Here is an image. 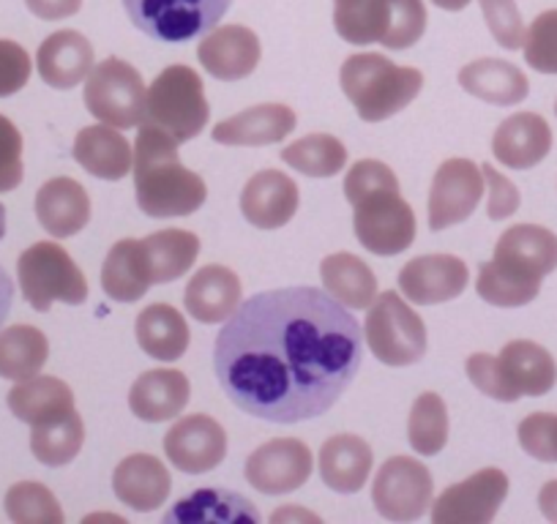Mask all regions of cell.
Here are the masks:
<instances>
[{
	"label": "cell",
	"mask_w": 557,
	"mask_h": 524,
	"mask_svg": "<svg viewBox=\"0 0 557 524\" xmlns=\"http://www.w3.org/2000/svg\"><path fill=\"white\" fill-rule=\"evenodd\" d=\"M36 66L50 88L72 90L88 79L94 68V47L77 30H58L41 41Z\"/></svg>",
	"instance_id": "cb8c5ba5"
},
{
	"label": "cell",
	"mask_w": 557,
	"mask_h": 524,
	"mask_svg": "<svg viewBox=\"0 0 557 524\" xmlns=\"http://www.w3.org/2000/svg\"><path fill=\"white\" fill-rule=\"evenodd\" d=\"M148 90L132 63L107 58L96 63L85 83V107L96 121L115 128H134L146 121Z\"/></svg>",
	"instance_id": "ba28073f"
},
{
	"label": "cell",
	"mask_w": 557,
	"mask_h": 524,
	"mask_svg": "<svg viewBox=\"0 0 557 524\" xmlns=\"http://www.w3.org/2000/svg\"><path fill=\"white\" fill-rule=\"evenodd\" d=\"M134 191L151 219L191 216L208 197L206 180L181 164L178 142L148 121L139 123L134 142Z\"/></svg>",
	"instance_id": "7a4b0ae2"
},
{
	"label": "cell",
	"mask_w": 557,
	"mask_h": 524,
	"mask_svg": "<svg viewBox=\"0 0 557 524\" xmlns=\"http://www.w3.org/2000/svg\"><path fill=\"white\" fill-rule=\"evenodd\" d=\"M9 410L28 426H50L74 413V390L63 379L36 374L9 390Z\"/></svg>",
	"instance_id": "4316f807"
},
{
	"label": "cell",
	"mask_w": 557,
	"mask_h": 524,
	"mask_svg": "<svg viewBox=\"0 0 557 524\" xmlns=\"http://www.w3.org/2000/svg\"><path fill=\"white\" fill-rule=\"evenodd\" d=\"M495 254L522 262L524 269L546 276L557 269V235L539 224H517L500 235Z\"/></svg>",
	"instance_id": "8d00e7d4"
},
{
	"label": "cell",
	"mask_w": 557,
	"mask_h": 524,
	"mask_svg": "<svg viewBox=\"0 0 557 524\" xmlns=\"http://www.w3.org/2000/svg\"><path fill=\"white\" fill-rule=\"evenodd\" d=\"M298 211V186L276 170H262L240 191V213L257 229L285 227Z\"/></svg>",
	"instance_id": "e0dca14e"
},
{
	"label": "cell",
	"mask_w": 557,
	"mask_h": 524,
	"mask_svg": "<svg viewBox=\"0 0 557 524\" xmlns=\"http://www.w3.org/2000/svg\"><path fill=\"white\" fill-rule=\"evenodd\" d=\"M164 453L181 473H211L227 457V435L211 415H186L164 435Z\"/></svg>",
	"instance_id": "5bb4252c"
},
{
	"label": "cell",
	"mask_w": 557,
	"mask_h": 524,
	"mask_svg": "<svg viewBox=\"0 0 557 524\" xmlns=\"http://www.w3.org/2000/svg\"><path fill=\"white\" fill-rule=\"evenodd\" d=\"M233 0H123L128 20L153 41L184 45L222 23Z\"/></svg>",
	"instance_id": "8992f818"
},
{
	"label": "cell",
	"mask_w": 557,
	"mask_h": 524,
	"mask_svg": "<svg viewBox=\"0 0 557 524\" xmlns=\"http://www.w3.org/2000/svg\"><path fill=\"white\" fill-rule=\"evenodd\" d=\"M334 28L347 45H380L385 34L383 0H336Z\"/></svg>",
	"instance_id": "60d3db41"
},
{
	"label": "cell",
	"mask_w": 557,
	"mask_h": 524,
	"mask_svg": "<svg viewBox=\"0 0 557 524\" xmlns=\"http://www.w3.org/2000/svg\"><path fill=\"white\" fill-rule=\"evenodd\" d=\"M282 162L309 178H334L345 170L347 148L331 135H309L282 151Z\"/></svg>",
	"instance_id": "74e56055"
},
{
	"label": "cell",
	"mask_w": 557,
	"mask_h": 524,
	"mask_svg": "<svg viewBox=\"0 0 557 524\" xmlns=\"http://www.w3.org/2000/svg\"><path fill=\"white\" fill-rule=\"evenodd\" d=\"M320 276H323L325 292L347 309H367L377 298V279L372 269L350 251L325 257Z\"/></svg>",
	"instance_id": "d6a6232c"
},
{
	"label": "cell",
	"mask_w": 557,
	"mask_h": 524,
	"mask_svg": "<svg viewBox=\"0 0 557 524\" xmlns=\"http://www.w3.org/2000/svg\"><path fill=\"white\" fill-rule=\"evenodd\" d=\"M503 379L511 390L513 402L522 397H544L557 383V363L541 345L528 339L508 341L497 355Z\"/></svg>",
	"instance_id": "7402d4cb"
},
{
	"label": "cell",
	"mask_w": 557,
	"mask_h": 524,
	"mask_svg": "<svg viewBox=\"0 0 557 524\" xmlns=\"http://www.w3.org/2000/svg\"><path fill=\"white\" fill-rule=\"evenodd\" d=\"M372 448L356 435H334L320 448V478L339 495H356L372 473Z\"/></svg>",
	"instance_id": "83f0119b"
},
{
	"label": "cell",
	"mask_w": 557,
	"mask_h": 524,
	"mask_svg": "<svg viewBox=\"0 0 557 524\" xmlns=\"http://www.w3.org/2000/svg\"><path fill=\"white\" fill-rule=\"evenodd\" d=\"M85 442V426L79 413H69L63 421L50 426H34L30 432V451L47 467H63L79 453Z\"/></svg>",
	"instance_id": "ab89813d"
},
{
	"label": "cell",
	"mask_w": 557,
	"mask_h": 524,
	"mask_svg": "<svg viewBox=\"0 0 557 524\" xmlns=\"http://www.w3.org/2000/svg\"><path fill=\"white\" fill-rule=\"evenodd\" d=\"M7 235V208H3V202H0V238Z\"/></svg>",
	"instance_id": "6f0895ef"
},
{
	"label": "cell",
	"mask_w": 557,
	"mask_h": 524,
	"mask_svg": "<svg viewBox=\"0 0 557 524\" xmlns=\"http://www.w3.org/2000/svg\"><path fill=\"white\" fill-rule=\"evenodd\" d=\"M432 491H435V481L426 464L410 457H391L377 470L372 500L380 516L388 522H416L430 511Z\"/></svg>",
	"instance_id": "30bf717a"
},
{
	"label": "cell",
	"mask_w": 557,
	"mask_h": 524,
	"mask_svg": "<svg viewBox=\"0 0 557 524\" xmlns=\"http://www.w3.org/2000/svg\"><path fill=\"white\" fill-rule=\"evenodd\" d=\"M352 229L358 244L377 257L401 254L416 240V213L399 189H377L352 202Z\"/></svg>",
	"instance_id": "9c48e42d"
},
{
	"label": "cell",
	"mask_w": 557,
	"mask_h": 524,
	"mask_svg": "<svg viewBox=\"0 0 557 524\" xmlns=\"http://www.w3.org/2000/svg\"><path fill=\"white\" fill-rule=\"evenodd\" d=\"M385 34L380 45L388 50H407L418 45L426 30L424 0H383Z\"/></svg>",
	"instance_id": "b9f144b4"
},
{
	"label": "cell",
	"mask_w": 557,
	"mask_h": 524,
	"mask_svg": "<svg viewBox=\"0 0 557 524\" xmlns=\"http://www.w3.org/2000/svg\"><path fill=\"white\" fill-rule=\"evenodd\" d=\"M25 7L39 20L55 23V20L74 17L83 9V0H25Z\"/></svg>",
	"instance_id": "f5cc1de1"
},
{
	"label": "cell",
	"mask_w": 557,
	"mask_h": 524,
	"mask_svg": "<svg viewBox=\"0 0 557 524\" xmlns=\"http://www.w3.org/2000/svg\"><path fill=\"white\" fill-rule=\"evenodd\" d=\"M189 379L178 369H151L139 374L128 390V408L139 421L162 424L175 419L189 404Z\"/></svg>",
	"instance_id": "44dd1931"
},
{
	"label": "cell",
	"mask_w": 557,
	"mask_h": 524,
	"mask_svg": "<svg viewBox=\"0 0 557 524\" xmlns=\"http://www.w3.org/2000/svg\"><path fill=\"white\" fill-rule=\"evenodd\" d=\"M164 522H260V513L255 506L246 502V497L233 495L222 489H202L184 497L173 511L164 516Z\"/></svg>",
	"instance_id": "d590c367"
},
{
	"label": "cell",
	"mask_w": 557,
	"mask_h": 524,
	"mask_svg": "<svg viewBox=\"0 0 557 524\" xmlns=\"http://www.w3.org/2000/svg\"><path fill=\"white\" fill-rule=\"evenodd\" d=\"M36 216L52 238H72L90 222V197L74 178H52L36 195Z\"/></svg>",
	"instance_id": "484cf974"
},
{
	"label": "cell",
	"mask_w": 557,
	"mask_h": 524,
	"mask_svg": "<svg viewBox=\"0 0 557 524\" xmlns=\"http://www.w3.org/2000/svg\"><path fill=\"white\" fill-rule=\"evenodd\" d=\"M361 323L318 287L257 292L224 320L213 369L230 402L271 424L329 413L361 369Z\"/></svg>",
	"instance_id": "6da1fadb"
},
{
	"label": "cell",
	"mask_w": 557,
	"mask_h": 524,
	"mask_svg": "<svg viewBox=\"0 0 557 524\" xmlns=\"http://www.w3.org/2000/svg\"><path fill=\"white\" fill-rule=\"evenodd\" d=\"M481 12H484L490 34L506 50H519L524 45V23L513 0H481Z\"/></svg>",
	"instance_id": "f6af8a7d"
},
{
	"label": "cell",
	"mask_w": 557,
	"mask_h": 524,
	"mask_svg": "<svg viewBox=\"0 0 557 524\" xmlns=\"http://www.w3.org/2000/svg\"><path fill=\"white\" fill-rule=\"evenodd\" d=\"M137 345L143 352L164 363H173L189 350V325L184 314L170 303H151L137 317Z\"/></svg>",
	"instance_id": "1f68e13d"
},
{
	"label": "cell",
	"mask_w": 557,
	"mask_h": 524,
	"mask_svg": "<svg viewBox=\"0 0 557 524\" xmlns=\"http://www.w3.org/2000/svg\"><path fill=\"white\" fill-rule=\"evenodd\" d=\"M524 61L539 74H557V9L541 12L524 34Z\"/></svg>",
	"instance_id": "ee69618b"
},
{
	"label": "cell",
	"mask_w": 557,
	"mask_h": 524,
	"mask_svg": "<svg viewBox=\"0 0 557 524\" xmlns=\"http://www.w3.org/2000/svg\"><path fill=\"white\" fill-rule=\"evenodd\" d=\"M296 123V112L287 104H257L227 117V121L216 123L213 126V140L219 146L240 148L273 146V142H282L287 135H293Z\"/></svg>",
	"instance_id": "ac0fdd59"
},
{
	"label": "cell",
	"mask_w": 557,
	"mask_h": 524,
	"mask_svg": "<svg viewBox=\"0 0 557 524\" xmlns=\"http://www.w3.org/2000/svg\"><path fill=\"white\" fill-rule=\"evenodd\" d=\"M481 173H484L486 186H490V202H486V213H490L492 222H500V219L513 216L519 208V202H522L517 186H513L506 175L497 173L492 164H484V167H481Z\"/></svg>",
	"instance_id": "816d5d0a"
},
{
	"label": "cell",
	"mask_w": 557,
	"mask_h": 524,
	"mask_svg": "<svg viewBox=\"0 0 557 524\" xmlns=\"http://www.w3.org/2000/svg\"><path fill=\"white\" fill-rule=\"evenodd\" d=\"M312 475V451L307 442L282 437L257 448L246 459V481L262 495H290Z\"/></svg>",
	"instance_id": "7c38bea8"
},
{
	"label": "cell",
	"mask_w": 557,
	"mask_h": 524,
	"mask_svg": "<svg viewBox=\"0 0 557 524\" xmlns=\"http://www.w3.org/2000/svg\"><path fill=\"white\" fill-rule=\"evenodd\" d=\"M465 369H468L470 383H473L481 394H486L490 399H497V402H513L511 390H508L506 379H503L497 355H490V352H475V355L468 358Z\"/></svg>",
	"instance_id": "f907efd6"
},
{
	"label": "cell",
	"mask_w": 557,
	"mask_h": 524,
	"mask_svg": "<svg viewBox=\"0 0 557 524\" xmlns=\"http://www.w3.org/2000/svg\"><path fill=\"white\" fill-rule=\"evenodd\" d=\"M34 63L25 47L12 39H0V99L20 93L28 85Z\"/></svg>",
	"instance_id": "681fc988"
},
{
	"label": "cell",
	"mask_w": 557,
	"mask_h": 524,
	"mask_svg": "<svg viewBox=\"0 0 557 524\" xmlns=\"http://www.w3.org/2000/svg\"><path fill=\"white\" fill-rule=\"evenodd\" d=\"M552 151V128L535 112H517L497 126L492 153L508 170H530Z\"/></svg>",
	"instance_id": "ffe728a7"
},
{
	"label": "cell",
	"mask_w": 557,
	"mask_h": 524,
	"mask_svg": "<svg viewBox=\"0 0 557 524\" xmlns=\"http://www.w3.org/2000/svg\"><path fill=\"white\" fill-rule=\"evenodd\" d=\"M459 85L475 99L497 107H513L528 99L530 83L513 63L481 58L459 72Z\"/></svg>",
	"instance_id": "4dcf8cb0"
},
{
	"label": "cell",
	"mask_w": 557,
	"mask_h": 524,
	"mask_svg": "<svg viewBox=\"0 0 557 524\" xmlns=\"http://www.w3.org/2000/svg\"><path fill=\"white\" fill-rule=\"evenodd\" d=\"M184 303L197 323H224L240 307V279L227 265H206L186 285Z\"/></svg>",
	"instance_id": "d4e9b609"
},
{
	"label": "cell",
	"mask_w": 557,
	"mask_h": 524,
	"mask_svg": "<svg viewBox=\"0 0 557 524\" xmlns=\"http://www.w3.org/2000/svg\"><path fill=\"white\" fill-rule=\"evenodd\" d=\"M484 197V173L470 159H448L435 173L430 191L432 233L462 224L473 216Z\"/></svg>",
	"instance_id": "8fae6325"
},
{
	"label": "cell",
	"mask_w": 557,
	"mask_h": 524,
	"mask_svg": "<svg viewBox=\"0 0 557 524\" xmlns=\"http://www.w3.org/2000/svg\"><path fill=\"white\" fill-rule=\"evenodd\" d=\"M202 68L222 83L249 77L262 58L260 39L246 25H222L208 30L206 39L197 47Z\"/></svg>",
	"instance_id": "2e32d148"
},
{
	"label": "cell",
	"mask_w": 557,
	"mask_h": 524,
	"mask_svg": "<svg viewBox=\"0 0 557 524\" xmlns=\"http://www.w3.org/2000/svg\"><path fill=\"white\" fill-rule=\"evenodd\" d=\"M372 355L385 366H410L426 355V325L401 301L399 292H383L372 301L363 323Z\"/></svg>",
	"instance_id": "52a82bcc"
},
{
	"label": "cell",
	"mask_w": 557,
	"mask_h": 524,
	"mask_svg": "<svg viewBox=\"0 0 557 524\" xmlns=\"http://www.w3.org/2000/svg\"><path fill=\"white\" fill-rule=\"evenodd\" d=\"M470 282L465 260L454 254L416 257L399 271V290L410 303L435 307L462 296Z\"/></svg>",
	"instance_id": "9a60e30c"
},
{
	"label": "cell",
	"mask_w": 557,
	"mask_h": 524,
	"mask_svg": "<svg viewBox=\"0 0 557 524\" xmlns=\"http://www.w3.org/2000/svg\"><path fill=\"white\" fill-rule=\"evenodd\" d=\"M7 513L12 522H63L61 502L36 481H20L7 491Z\"/></svg>",
	"instance_id": "7bdbcfd3"
},
{
	"label": "cell",
	"mask_w": 557,
	"mask_h": 524,
	"mask_svg": "<svg viewBox=\"0 0 557 524\" xmlns=\"http://www.w3.org/2000/svg\"><path fill=\"white\" fill-rule=\"evenodd\" d=\"M519 446L539 462H557V415L533 413L519 424Z\"/></svg>",
	"instance_id": "bcb514c9"
},
{
	"label": "cell",
	"mask_w": 557,
	"mask_h": 524,
	"mask_svg": "<svg viewBox=\"0 0 557 524\" xmlns=\"http://www.w3.org/2000/svg\"><path fill=\"white\" fill-rule=\"evenodd\" d=\"M173 481L168 467L151 453H132L123 459L112 475V491L123 506L137 513L157 511L168 502Z\"/></svg>",
	"instance_id": "d6986e66"
},
{
	"label": "cell",
	"mask_w": 557,
	"mask_h": 524,
	"mask_svg": "<svg viewBox=\"0 0 557 524\" xmlns=\"http://www.w3.org/2000/svg\"><path fill=\"white\" fill-rule=\"evenodd\" d=\"M12 303H14V282L12 276L7 274V269L0 265V328L7 323L9 312H12Z\"/></svg>",
	"instance_id": "db71d44e"
},
{
	"label": "cell",
	"mask_w": 557,
	"mask_h": 524,
	"mask_svg": "<svg viewBox=\"0 0 557 524\" xmlns=\"http://www.w3.org/2000/svg\"><path fill=\"white\" fill-rule=\"evenodd\" d=\"M437 9H446V12H462V9H468L473 0H432Z\"/></svg>",
	"instance_id": "9f6ffc18"
},
{
	"label": "cell",
	"mask_w": 557,
	"mask_h": 524,
	"mask_svg": "<svg viewBox=\"0 0 557 524\" xmlns=\"http://www.w3.org/2000/svg\"><path fill=\"white\" fill-rule=\"evenodd\" d=\"M153 287L143 240L123 238L110 249L101 269V290L117 303H134Z\"/></svg>",
	"instance_id": "f1b7e54d"
},
{
	"label": "cell",
	"mask_w": 557,
	"mask_h": 524,
	"mask_svg": "<svg viewBox=\"0 0 557 524\" xmlns=\"http://www.w3.org/2000/svg\"><path fill=\"white\" fill-rule=\"evenodd\" d=\"M377 189H399V180H396L394 170L388 164L377 162V159H361V162L352 164L345 178L347 202L352 205L363 195H372Z\"/></svg>",
	"instance_id": "7dc6e473"
},
{
	"label": "cell",
	"mask_w": 557,
	"mask_h": 524,
	"mask_svg": "<svg viewBox=\"0 0 557 524\" xmlns=\"http://www.w3.org/2000/svg\"><path fill=\"white\" fill-rule=\"evenodd\" d=\"M143 246H146L153 285L181 279L200 254V238L189 229H162V233L148 235Z\"/></svg>",
	"instance_id": "e575fe53"
},
{
	"label": "cell",
	"mask_w": 557,
	"mask_h": 524,
	"mask_svg": "<svg viewBox=\"0 0 557 524\" xmlns=\"http://www.w3.org/2000/svg\"><path fill=\"white\" fill-rule=\"evenodd\" d=\"M541 279H544V276L524 269L517 260L495 254L490 262H484L479 269L475 290H479V296L484 298L486 303H492V307L517 309L535 301V296L541 292Z\"/></svg>",
	"instance_id": "f546056e"
},
{
	"label": "cell",
	"mask_w": 557,
	"mask_h": 524,
	"mask_svg": "<svg viewBox=\"0 0 557 524\" xmlns=\"http://www.w3.org/2000/svg\"><path fill=\"white\" fill-rule=\"evenodd\" d=\"M146 117L164 128L178 146L200 137L211 117L200 74L189 66L164 68L148 88Z\"/></svg>",
	"instance_id": "277c9868"
},
{
	"label": "cell",
	"mask_w": 557,
	"mask_h": 524,
	"mask_svg": "<svg viewBox=\"0 0 557 524\" xmlns=\"http://www.w3.org/2000/svg\"><path fill=\"white\" fill-rule=\"evenodd\" d=\"M72 153L74 162L94 178L121 180L134 167V148L115 126H107V123L79 128Z\"/></svg>",
	"instance_id": "603a6c76"
},
{
	"label": "cell",
	"mask_w": 557,
	"mask_h": 524,
	"mask_svg": "<svg viewBox=\"0 0 557 524\" xmlns=\"http://www.w3.org/2000/svg\"><path fill=\"white\" fill-rule=\"evenodd\" d=\"M407 440L421 457H437L448 442V410L437 394H421L412 402Z\"/></svg>",
	"instance_id": "f35d334b"
},
{
	"label": "cell",
	"mask_w": 557,
	"mask_h": 524,
	"mask_svg": "<svg viewBox=\"0 0 557 524\" xmlns=\"http://www.w3.org/2000/svg\"><path fill=\"white\" fill-rule=\"evenodd\" d=\"M23 175V135L7 115H0V195L17 189Z\"/></svg>",
	"instance_id": "c3c4849f"
},
{
	"label": "cell",
	"mask_w": 557,
	"mask_h": 524,
	"mask_svg": "<svg viewBox=\"0 0 557 524\" xmlns=\"http://www.w3.org/2000/svg\"><path fill=\"white\" fill-rule=\"evenodd\" d=\"M508 495V475L497 467H484L475 475L443 491L432 506V522H492Z\"/></svg>",
	"instance_id": "4fadbf2b"
},
{
	"label": "cell",
	"mask_w": 557,
	"mask_h": 524,
	"mask_svg": "<svg viewBox=\"0 0 557 524\" xmlns=\"http://www.w3.org/2000/svg\"><path fill=\"white\" fill-rule=\"evenodd\" d=\"M23 296L36 312H50L55 301L79 307L88 298V282L61 244L41 240L25 249L17 262Z\"/></svg>",
	"instance_id": "5b68a950"
},
{
	"label": "cell",
	"mask_w": 557,
	"mask_h": 524,
	"mask_svg": "<svg viewBox=\"0 0 557 524\" xmlns=\"http://www.w3.org/2000/svg\"><path fill=\"white\" fill-rule=\"evenodd\" d=\"M555 112H557V104H555Z\"/></svg>",
	"instance_id": "680465c9"
},
{
	"label": "cell",
	"mask_w": 557,
	"mask_h": 524,
	"mask_svg": "<svg viewBox=\"0 0 557 524\" xmlns=\"http://www.w3.org/2000/svg\"><path fill=\"white\" fill-rule=\"evenodd\" d=\"M339 85L361 121L380 123L405 110L421 93L424 74L410 66H396L380 52H361L342 63Z\"/></svg>",
	"instance_id": "3957f363"
},
{
	"label": "cell",
	"mask_w": 557,
	"mask_h": 524,
	"mask_svg": "<svg viewBox=\"0 0 557 524\" xmlns=\"http://www.w3.org/2000/svg\"><path fill=\"white\" fill-rule=\"evenodd\" d=\"M50 358V341L34 325H9L0 330V377L23 383L36 377Z\"/></svg>",
	"instance_id": "836d02e7"
},
{
	"label": "cell",
	"mask_w": 557,
	"mask_h": 524,
	"mask_svg": "<svg viewBox=\"0 0 557 524\" xmlns=\"http://www.w3.org/2000/svg\"><path fill=\"white\" fill-rule=\"evenodd\" d=\"M539 508L549 522H557V481H549V484L541 486Z\"/></svg>",
	"instance_id": "11a10c76"
}]
</instances>
